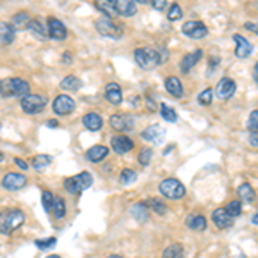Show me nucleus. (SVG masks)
<instances>
[{
    "instance_id": "1",
    "label": "nucleus",
    "mask_w": 258,
    "mask_h": 258,
    "mask_svg": "<svg viewBox=\"0 0 258 258\" xmlns=\"http://www.w3.org/2000/svg\"><path fill=\"white\" fill-rule=\"evenodd\" d=\"M134 61L141 69H155L160 64L162 57H160V52L155 50L152 47H140L134 50Z\"/></svg>"
},
{
    "instance_id": "2",
    "label": "nucleus",
    "mask_w": 258,
    "mask_h": 258,
    "mask_svg": "<svg viewBox=\"0 0 258 258\" xmlns=\"http://www.w3.org/2000/svg\"><path fill=\"white\" fill-rule=\"evenodd\" d=\"M29 95V83L21 78H12V80L2 81V98L7 96H28Z\"/></svg>"
},
{
    "instance_id": "3",
    "label": "nucleus",
    "mask_w": 258,
    "mask_h": 258,
    "mask_svg": "<svg viewBox=\"0 0 258 258\" xmlns=\"http://www.w3.org/2000/svg\"><path fill=\"white\" fill-rule=\"evenodd\" d=\"M160 193L166 198H171V200H181L186 194V188L182 186L181 181L174 177H167L160 182Z\"/></svg>"
},
{
    "instance_id": "4",
    "label": "nucleus",
    "mask_w": 258,
    "mask_h": 258,
    "mask_svg": "<svg viewBox=\"0 0 258 258\" xmlns=\"http://www.w3.org/2000/svg\"><path fill=\"white\" fill-rule=\"evenodd\" d=\"M24 214L17 208H12V210H7V214L2 215V234H10L12 231L19 229V227L24 224Z\"/></svg>"
},
{
    "instance_id": "5",
    "label": "nucleus",
    "mask_w": 258,
    "mask_h": 258,
    "mask_svg": "<svg viewBox=\"0 0 258 258\" xmlns=\"http://www.w3.org/2000/svg\"><path fill=\"white\" fill-rule=\"evenodd\" d=\"M95 28L96 31L100 33L102 36H108V38H121L122 35V29L121 26H117L114 21H112V17H100V19L95 21Z\"/></svg>"
},
{
    "instance_id": "6",
    "label": "nucleus",
    "mask_w": 258,
    "mask_h": 258,
    "mask_svg": "<svg viewBox=\"0 0 258 258\" xmlns=\"http://www.w3.org/2000/svg\"><path fill=\"white\" fill-rule=\"evenodd\" d=\"M47 105V98L42 95H28L21 98V107L26 114H38Z\"/></svg>"
},
{
    "instance_id": "7",
    "label": "nucleus",
    "mask_w": 258,
    "mask_h": 258,
    "mask_svg": "<svg viewBox=\"0 0 258 258\" xmlns=\"http://www.w3.org/2000/svg\"><path fill=\"white\" fill-rule=\"evenodd\" d=\"M182 33L191 40H200L208 35V28L201 21H186L182 24Z\"/></svg>"
},
{
    "instance_id": "8",
    "label": "nucleus",
    "mask_w": 258,
    "mask_h": 258,
    "mask_svg": "<svg viewBox=\"0 0 258 258\" xmlns=\"http://www.w3.org/2000/svg\"><path fill=\"white\" fill-rule=\"evenodd\" d=\"M28 179H26L24 174H17V172H9V174L3 175L2 179V186L9 191H17V189L24 188Z\"/></svg>"
},
{
    "instance_id": "9",
    "label": "nucleus",
    "mask_w": 258,
    "mask_h": 258,
    "mask_svg": "<svg viewBox=\"0 0 258 258\" xmlns=\"http://www.w3.org/2000/svg\"><path fill=\"white\" fill-rule=\"evenodd\" d=\"M110 126L112 129L115 131H121V133H124V131H131L134 126V117L131 114H114L110 115Z\"/></svg>"
},
{
    "instance_id": "10",
    "label": "nucleus",
    "mask_w": 258,
    "mask_h": 258,
    "mask_svg": "<svg viewBox=\"0 0 258 258\" xmlns=\"http://www.w3.org/2000/svg\"><path fill=\"white\" fill-rule=\"evenodd\" d=\"M54 112L59 115H67L71 114V112L74 110V107H76V102H74L73 98H71L69 95H59L57 98L54 100Z\"/></svg>"
},
{
    "instance_id": "11",
    "label": "nucleus",
    "mask_w": 258,
    "mask_h": 258,
    "mask_svg": "<svg viewBox=\"0 0 258 258\" xmlns=\"http://www.w3.org/2000/svg\"><path fill=\"white\" fill-rule=\"evenodd\" d=\"M215 93L220 100H229L236 93V83L231 78H222L215 86Z\"/></svg>"
},
{
    "instance_id": "12",
    "label": "nucleus",
    "mask_w": 258,
    "mask_h": 258,
    "mask_svg": "<svg viewBox=\"0 0 258 258\" xmlns=\"http://www.w3.org/2000/svg\"><path fill=\"white\" fill-rule=\"evenodd\" d=\"M110 147L112 150H114L115 153H119V155H124V153H128L133 150L134 143L133 140L128 136H124V134H119V136H114L110 140Z\"/></svg>"
},
{
    "instance_id": "13",
    "label": "nucleus",
    "mask_w": 258,
    "mask_h": 258,
    "mask_svg": "<svg viewBox=\"0 0 258 258\" xmlns=\"http://www.w3.org/2000/svg\"><path fill=\"white\" fill-rule=\"evenodd\" d=\"M212 220L219 229H227V227L233 226L234 222V217L226 210V208H217L212 214Z\"/></svg>"
},
{
    "instance_id": "14",
    "label": "nucleus",
    "mask_w": 258,
    "mask_h": 258,
    "mask_svg": "<svg viewBox=\"0 0 258 258\" xmlns=\"http://www.w3.org/2000/svg\"><path fill=\"white\" fill-rule=\"evenodd\" d=\"M48 36L54 40H64L67 36V29L59 19L55 17H48Z\"/></svg>"
},
{
    "instance_id": "15",
    "label": "nucleus",
    "mask_w": 258,
    "mask_h": 258,
    "mask_svg": "<svg viewBox=\"0 0 258 258\" xmlns=\"http://www.w3.org/2000/svg\"><path fill=\"white\" fill-rule=\"evenodd\" d=\"M164 136H166V129L159 124H152L150 128L141 133V138L145 141H150V143H160L164 140Z\"/></svg>"
},
{
    "instance_id": "16",
    "label": "nucleus",
    "mask_w": 258,
    "mask_h": 258,
    "mask_svg": "<svg viewBox=\"0 0 258 258\" xmlns=\"http://www.w3.org/2000/svg\"><path fill=\"white\" fill-rule=\"evenodd\" d=\"M234 42H236V57L239 59H246L250 54H252L253 47L245 36L241 35H234Z\"/></svg>"
},
{
    "instance_id": "17",
    "label": "nucleus",
    "mask_w": 258,
    "mask_h": 258,
    "mask_svg": "<svg viewBox=\"0 0 258 258\" xmlns=\"http://www.w3.org/2000/svg\"><path fill=\"white\" fill-rule=\"evenodd\" d=\"M105 98L112 105H119L122 102V89L117 83H108L105 86Z\"/></svg>"
},
{
    "instance_id": "18",
    "label": "nucleus",
    "mask_w": 258,
    "mask_h": 258,
    "mask_svg": "<svg viewBox=\"0 0 258 258\" xmlns=\"http://www.w3.org/2000/svg\"><path fill=\"white\" fill-rule=\"evenodd\" d=\"M107 155H108V148L103 147V145H95V147H91L86 152V159L93 164H98L102 162V160H105Z\"/></svg>"
},
{
    "instance_id": "19",
    "label": "nucleus",
    "mask_w": 258,
    "mask_h": 258,
    "mask_svg": "<svg viewBox=\"0 0 258 258\" xmlns=\"http://www.w3.org/2000/svg\"><path fill=\"white\" fill-rule=\"evenodd\" d=\"M95 7L107 17H114L119 14L117 7H115V0H95Z\"/></svg>"
},
{
    "instance_id": "20",
    "label": "nucleus",
    "mask_w": 258,
    "mask_h": 258,
    "mask_svg": "<svg viewBox=\"0 0 258 258\" xmlns=\"http://www.w3.org/2000/svg\"><path fill=\"white\" fill-rule=\"evenodd\" d=\"M201 57H203V52L201 50H194V52H191V54H188L181 62V71L184 74L189 73V71H191L193 67L198 64V61H200Z\"/></svg>"
},
{
    "instance_id": "21",
    "label": "nucleus",
    "mask_w": 258,
    "mask_h": 258,
    "mask_svg": "<svg viewBox=\"0 0 258 258\" xmlns=\"http://www.w3.org/2000/svg\"><path fill=\"white\" fill-rule=\"evenodd\" d=\"M115 7H117V12L121 16H134L136 14V2L134 0H115Z\"/></svg>"
},
{
    "instance_id": "22",
    "label": "nucleus",
    "mask_w": 258,
    "mask_h": 258,
    "mask_svg": "<svg viewBox=\"0 0 258 258\" xmlns=\"http://www.w3.org/2000/svg\"><path fill=\"white\" fill-rule=\"evenodd\" d=\"M166 89H167V93H169V95L175 96V98H181L182 93H184L181 81H179L175 76H169V78L166 80Z\"/></svg>"
},
{
    "instance_id": "23",
    "label": "nucleus",
    "mask_w": 258,
    "mask_h": 258,
    "mask_svg": "<svg viewBox=\"0 0 258 258\" xmlns=\"http://www.w3.org/2000/svg\"><path fill=\"white\" fill-rule=\"evenodd\" d=\"M83 124L86 129L89 131H100L103 126V121L102 117H100L98 114H95V112H89V114H86L83 117Z\"/></svg>"
},
{
    "instance_id": "24",
    "label": "nucleus",
    "mask_w": 258,
    "mask_h": 258,
    "mask_svg": "<svg viewBox=\"0 0 258 258\" xmlns=\"http://www.w3.org/2000/svg\"><path fill=\"white\" fill-rule=\"evenodd\" d=\"M238 194H239V198H241V201H246V203H253V201L257 200V193H255V189L252 188L250 182H243V184H239Z\"/></svg>"
},
{
    "instance_id": "25",
    "label": "nucleus",
    "mask_w": 258,
    "mask_h": 258,
    "mask_svg": "<svg viewBox=\"0 0 258 258\" xmlns=\"http://www.w3.org/2000/svg\"><path fill=\"white\" fill-rule=\"evenodd\" d=\"M14 42V26L7 22H0V43L2 47H7L9 43Z\"/></svg>"
},
{
    "instance_id": "26",
    "label": "nucleus",
    "mask_w": 258,
    "mask_h": 258,
    "mask_svg": "<svg viewBox=\"0 0 258 258\" xmlns=\"http://www.w3.org/2000/svg\"><path fill=\"white\" fill-rule=\"evenodd\" d=\"M186 226L193 231H205L207 229V219L203 215H189L186 219Z\"/></svg>"
},
{
    "instance_id": "27",
    "label": "nucleus",
    "mask_w": 258,
    "mask_h": 258,
    "mask_svg": "<svg viewBox=\"0 0 258 258\" xmlns=\"http://www.w3.org/2000/svg\"><path fill=\"white\" fill-rule=\"evenodd\" d=\"M131 215L138 220V222H147L148 220V207L147 203H136L131 207Z\"/></svg>"
},
{
    "instance_id": "28",
    "label": "nucleus",
    "mask_w": 258,
    "mask_h": 258,
    "mask_svg": "<svg viewBox=\"0 0 258 258\" xmlns=\"http://www.w3.org/2000/svg\"><path fill=\"white\" fill-rule=\"evenodd\" d=\"M182 257H184V248L179 243H172L171 246H167L162 255V258H182Z\"/></svg>"
},
{
    "instance_id": "29",
    "label": "nucleus",
    "mask_w": 258,
    "mask_h": 258,
    "mask_svg": "<svg viewBox=\"0 0 258 258\" xmlns=\"http://www.w3.org/2000/svg\"><path fill=\"white\" fill-rule=\"evenodd\" d=\"M145 203H147L148 208H152V210L155 212V214H159V215H166L167 212H169L167 205L164 203V201H160L159 198H150V200H147Z\"/></svg>"
},
{
    "instance_id": "30",
    "label": "nucleus",
    "mask_w": 258,
    "mask_h": 258,
    "mask_svg": "<svg viewBox=\"0 0 258 258\" xmlns=\"http://www.w3.org/2000/svg\"><path fill=\"white\" fill-rule=\"evenodd\" d=\"M29 22H31V19H29V14L28 12H17L12 16V26L14 29H24L29 26Z\"/></svg>"
},
{
    "instance_id": "31",
    "label": "nucleus",
    "mask_w": 258,
    "mask_h": 258,
    "mask_svg": "<svg viewBox=\"0 0 258 258\" xmlns=\"http://www.w3.org/2000/svg\"><path fill=\"white\" fill-rule=\"evenodd\" d=\"M62 89H67V91H78L81 88V80L76 76H66L61 83Z\"/></svg>"
},
{
    "instance_id": "32",
    "label": "nucleus",
    "mask_w": 258,
    "mask_h": 258,
    "mask_svg": "<svg viewBox=\"0 0 258 258\" xmlns=\"http://www.w3.org/2000/svg\"><path fill=\"white\" fill-rule=\"evenodd\" d=\"M64 188H66V191L71 193V194H81L83 193L81 191V186H80V182H78L76 175H71V177L64 179Z\"/></svg>"
},
{
    "instance_id": "33",
    "label": "nucleus",
    "mask_w": 258,
    "mask_h": 258,
    "mask_svg": "<svg viewBox=\"0 0 258 258\" xmlns=\"http://www.w3.org/2000/svg\"><path fill=\"white\" fill-rule=\"evenodd\" d=\"M52 214H54L55 219H62L66 215V201L62 200L61 196H55L54 200V207H52Z\"/></svg>"
},
{
    "instance_id": "34",
    "label": "nucleus",
    "mask_w": 258,
    "mask_h": 258,
    "mask_svg": "<svg viewBox=\"0 0 258 258\" xmlns=\"http://www.w3.org/2000/svg\"><path fill=\"white\" fill-rule=\"evenodd\" d=\"M28 28H29V31H31L33 35L38 36V38H42V40H43V38H47L48 33L45 31V28H43L42 22H40V19H31V22H29Z\"/></svg>"
},
{
    "instance_id": "35",
    "label": "nucleus",
    "mask_w": 258,
    "mask_h": 258,
    "mask_svg": "<svg viewBox=\"0 0 258 258\" xmlns=\"http://www.w3.org/2000/svg\"><path fill=\"white\" fill-rule=\"evenodd\" d=\"M138 179V174L134 172L133 169H122L121 171V177H119V181H121V184H133L134 181Z\"/></svg>"
},
{
    "instance_id": "36",
    "label": "nucleus",
    "mask_w": 258,
    "mask_h": 258,
    "mask_svg": "<svg viewBox=\"0 0 258 258\" xmlns=\"http://www.w3.org/2000/svg\"><path fill=\"white\" fill-rule=\"evenodd\" d=\"M160 115H162L166 121H169V122H175L177 121V114H175V110L174 108H171L167 103H162L160 105Z\"/></svg>"
},
{
    "instance_id": "37",
    "label": "nucleus",
    "mask_w": 258,
    "mask_h": 258,
    "mask_svg": "<svg viewBox=\"0 0 258 258\" xmlns=\"http://www.w3.org/2000/svg\"><path fill=\"white\" fill-rule=\"evenodd\" d=\"M76 179H78V182H80V186H81V191H86V189H88L89 186H91V182H93V177H91L89 172H81V174L76 175Z\"/></svg>"
},
{
    "instance_id": "38",
    "label": "nucleus",
    "mask_w": 258,
    "mask_h": 258,
    "mask_svg": "<svg viewBox=\"0 0 258 258\" xmlns=\"http://www.w3.org/2000/svg\"><path fill=\"white\" fill-rule=\"evenodd\" d=\"M50 162H52V157H48V155H36V157H33L31 166L35 167V169H43V167L48 166Z\"/></svg>"
},
{
    "instance_id": "39",
    "label": "nucleus",
    "mask_w": 258,
    "mask_h": 258,
    "mask_svg": "<svg viewBox=\"0 0 258 258\" xmlns=\"http://www.w3.org/2000/svg\"><path fill=\"white\" fill-rule=\"evenodd\" d=\"M54 200H55V196L52 194L50 191H43L42 193V203H43V208H45V212H52V207H54Z\"/></svg>"
},
{
    "instance_id": "40",
    "label": "nucleus",
    "mask_w": 258,
    "mask_h": 258,
    "mask_svg": "<svg viewBox=\"0 0 258 258\" xmlns=\"http://www.w3.org/2000/svg\"><path fill=\"white\" fill-rule=\"evenodd\" d=\"M57 245V239L55 238H48V239H36L35 241V246L40 250H50Z\"/></svg>"
},
{
    "instance_id": "41",
    "label": "nucleus",
    "mask_w": 258,
    "mask_h": 258,
    "mask_svg": "<svg viewBox=\"0 0 258 258\" xmlns=\"http://www.w3.org/2000/svg\"><path fill=\"white\" fill-rule=\"evenodd\" d=\"M169 21H179L182 19V10H181V5L179 3H172L171 9H169V14H167Z\"/></svg>"
},
{
    "instance_id": "42",
    "label": "nucleus",
    "mask_w": 258,
    "mask_h": 258,
    "mask_svg": "<svg viewBox=\"0 0 258 258\" xmlns=\"http://www.w3.org/2000/svg\"><path fill=\"white\" fill-rule=\"evenodd\" d=\"M212 95H214L212 88H205L203 91L198 95V103H201V105H210V103H212Z\"/></svg>"
},
{
    "instance_id": "43",
    "label": "nucleus",
    "mask_w": 258,
    "mask_h": 258,
    "mask_svg": "<svg viewBox=\"0 0 258 258\" xmlns=\"http://www.w3.org/2000/svg\"><path fill=\"white\" fill-rule=\"evenodd\" d=\"M226 210L229 212V214L233 215V217H238L239 214H241V210H243L241 201H239V200H233V201H231V203H227Z\"/></svg>"
},
{
    "instance_id": "44",
    "label": "nucleus",
    "mask_w": 258,
    "mask_h": 258,
    "mask_svg": "<svg viewBox=\"0 0 258 258\" xmlns=\"http://www.w3.org/2000/svg\"><path fill=\"white\" fill-rule=\"evenodd\" d=\"M152 155H153V152L150 150V148H143V150L140 152V157H138V160H140L141 166L147 167L148 164H150V160H152Z\"/></svg>"
},
{
    "instance_id": "45",
    "label": "nucleus",
    "mask_w": 258,
    "mask_h": 258,
    "mask_svg": "<svg viewBox=\"0 0 258 258\" xmlns=\"http://www.w3.org/2000/svg\"><path fill=\"white\" fill-rule=\"evenodd\" d=\"M248 129L252 133H258V110H253L248 119Z\"/></svg>"
},
{
    "instance_id": "46",
    "label": "nucleus",
    "mask_w": 258,
    "mask_h": 258,
    "mask_svg": "<svg viewBox=\"0 0 258 258\" xmlns=\"http://www.w3.org/2000/svg\"><path fill=\"white\" fill-rule=\"evenodd\" d=\"M152 5H153V9H157V10H164L167 5V0H152Z\"/></svg>"
},
{
    "instance_id": "47",
    "label": "nucleus",
    "mask_w": 258,
    "mask_h": 258,
    "mask_svg": "<svg viewBox=\"0 0 258 258\" xmlns=\"http://www.w3.org/2000/svg\"><path fill=\"white\" fill-rule=\"evenodd\" d=\"M250 145H252V147H258V134L257 133H252V136H250Z\"/></svg>"
},
{
    "instance_id": "48",
    "label": "nucleus",
    "mask_w": 258,
    "mask_h": 258,
    "mask_svg": "<svg viewBox=\"0 0 258 258\" xmlns=\"http://www.w3.org/2000/svg\"><path fill=\"white\" fill-rule=\"evenodd\" d=\"M245 28L246 29H252V31H255L257 35H258V22H255V24H253V22H246Z\"/></svg>"
},
{
    "instance_id": "49",
    "label": "nucleus",
    "mask_w": 258,
    "mask_h": 258,
    "mask_svg": "<svg viewBox=\"0 0 258 258\" xmlns=\"http://www.w3.org/2000/svg\"><path fill=\"white\" fill-rule=\"evenodd\" d=\"M14 162H16V166H17V167H21L22 171L28 169V164H26L24 160H21V159H14Z\"/></svg>"
},
{
    "instance_id": "50",
    "label": "nucleus",
    "mask_w": 258,
    "mask_h": 258,
    "mask_svg": "<svg viewBox=\"0 0 258 258\" xmlns=\"http://www.w3.org/2000/svg\"><path fill=\"white\" fill-rule=\"evenodd\" d=\"M253 80H255L258 83V62L255 64V67H253Z\"/></svg>"
},
{
    "instance_id": "51",
    "label": "nucleus",
    "mask_w": 258,
    "mask_h": 258,
    "mask_svg": "<svg viewBox=\"0 0 258 258\" xmlns=\"http://www.w3.org/2000/svg\"><path fill=\"white\" fill-rule=\"evenodd\" d=\"M47 126H50V128H57V126H59V122L55 121V119H50V121L47 122Z\"/></svg>"
},
{
    "instance_id": "52",
    "label": "nucleus",
    "mask_w": 258,
    "mask_h": 258,
    "mask_svg": "<svg viewBox=\"0 0 258 258\" xmlns=\"http://www.w3.org/2000/svg\"><path fill=\"white\" fill-rule=\"evenodd\" d=\"M64 62L66 64H71V55L69 54H64Z\"/></svg>"
},
{
    "instance_id": "53",
    "label": "nucleus",
    "mask_w": 258,
    "mask_h": 258,
    "mask_svg": "<svg viewBox=\"0 0 258 258\" xmlns=\"http://www.w3.org/2000/svg\"><path fill=\"white\" fill-rule=\"evenodd\" d=\"M252 222H253V224H255V226H258V212H257V214H255V215H253Z\"/></svg>"
},
{
    "instance_id": "54",
    "label": "nucleus",
    "mask_w": 258,
    "mask_h": 258,
    "mask_svg": "<svg viewBox=\"0 0 258 258\" xmlns=\"http://www.w3.org/2000/svg\"><path fill=\"white\" fill-rule=\"evenodd\" d=\"M47 258H61V257H59V255H48Z\"/></svg>"
},
{
    "instance_id": "55",
    "label": "nucleus",
    "mask_w": 258,
    "mask_h": 258,
    "mask_svg": "<svg viewBox=\"0 0 258 258\" xmlns=\"http://www.w3.org/2000/svg\"><path fill=\"white\" fill-rule=\"evenodd\" d=\"M107 258H122V257H119V255H110V257H107Z\"/></svg>"
},
{
    "instance_id": "56",
    "label": "nucleus",
    "mask_w": 258,
    "mask_h": 258,
    "mask_svg": "<svg viewBox=\"0 0 258 258\" xmlns=\"http://www.w3.org/2000/svg\"><path fill=\"white\" fill-rule=\"evenodd\" d=\"M134 2H138V3H145L147 0H134Z\"/></svg>"
}]
</instances>
